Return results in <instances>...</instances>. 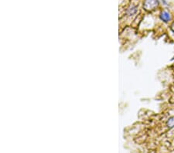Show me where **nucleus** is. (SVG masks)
<instances>
[{
  "instance_id": "f257e3e1",
  "label": "nucleus",
  "mask_w": 174,
  "mask_h": 153,
  "mask_svg": "<svg viewBox=\"0 0 174 153\" xmlns=\"http://www.w3.org/2000/svg\"><path fill=\"white\" fill-rule=\"evenodd\" d=\"M158 0H145L143 3V7L146 11H152L158 6Z\"/></svg>"
},
{
  "instance_id": "39448f33",
  "label": "nucleus",
  "mask_w": 174,
  "mask_h": 153,
  "mask_svg": "<svg viewBox=\"0 0 174 153\" xmlns=\"http://www.w3.org/2000/svg\"><path fill=\"white\" fill-rule=\"evenodd\" d=\"M162 2H163V4H164V5H166V6H167V5H168V4H167V2H166L165 0H162Z\"/></svg>"
},
{
  "instance_id": "20e7f679",
  "label": "nucleus",
  "mask_w": 174,
  "mask_h": 153,
  "mask_svg": "<svg viewBox=\"0 0 174 153\" xmlns=\"http://www.w3.org/2000/svg\"><path fill=\"white\" fill-rule=\"evenodd\" d=\"M170 28H171V30H172V31L174 33V22L172 23V25H171Z\"/></svg>"
},
{
  "instance_id": "7ed1b4c3",
  "label": "nucleus",
  "mask_w": 174,
  "mask_h": 153,
  "mask_svg": "<svg viewBox=\"0 0 174 153\" xmlns=\"http://www.w3.org/2000/svg\"><path fill=\"white\" fill-rule=\"evenodd\" d=\"M166 126L169 128H174V116L170 117L166 122Z\"/></svg>"
},
{
  "instance_id": "f03ea898",
  "label": "nucleus",
  "mask_w": 174,
  "mask_h": 153,
  "mask_svg": "<svg viewBox=\"0 0 174 153\" xmlns=\"http://www.w3.org/2000/svg\"><path fill=\"white\" fill-rule=\"evenodd\" d=\"M159 18L164 23H169L172 19V16L168 11H163L159 15Z\"/></svg>"
}]
</instances>
